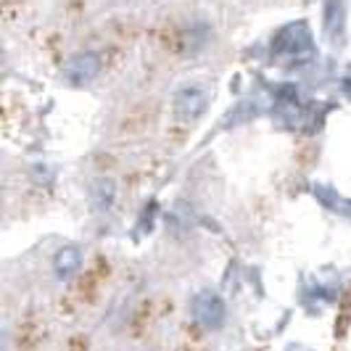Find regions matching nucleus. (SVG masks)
I'll use <instances>...</instances> for the list:
<instances>
[{
	"label": "nucleus",
	"mask_w": 351,
	"mask_h": 351,
	"mask_svg": "<svg viewBox=\"0 0 351 351\" xmlns=\"http://www.w3.org/2000/svg\"><path fill=\"white\" fill-rule=\"evenodd\" d=\"M193 317L195 322L204 325V328H217L225 319V304L217 293L206 291L193 301Z\"/></svg>",
	"instance_id": "1"
},
{
	"label": "nucleus",
	"mask_w": 351,
	"mask_h": 351,
	"mask_svg": "<svg viewBox=\"0 0 351 351\" xmlns=\"http://www.w3.org/2000/svg\"><path fill=\"white\" fill-rule=\"evenodd\" d=\"M101 69V58L95 53H80L66 64V80L71 85H85Z\"/></svg>",
	"instance_id": "2"
},
{
	"label": "nucleus",
	"mask_w": 351,
	"mask_h": 351,
	"mask_svg": "<svg viewBox=\"0 0 351 351\" xmlns=\"http://www.w3.org/2000/svg\"><path fill=\"white\" fill-rule=\"evenodd\" d=\"M204 106H206V95L198 88H185L177 93L175 108L182 119H195L204 111Z\"/></svg>",
	"instance_id": "3"
},
{
	"label": "nucleus",
	"mask_w": 351,
	"mask_h": 351,
	"mask_svg": "<svg viewBox=\"0 0 351 351\" xmlns=\"http://www.w3.org/2000/svg\"><path fill=\"white\" fill-rule=\"evenodd\" d=\"M77 267H80V251L77 248H64V251L56 254V272H58V278H69Z\"/></svg>",
	"instance_id": "4"
}]
</instances>
